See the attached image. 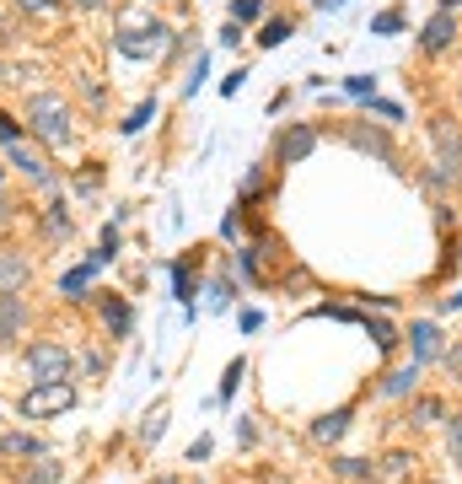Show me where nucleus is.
Listing matches in <instances>:
<instances>
[{
    "instance_id": "1",
    "label": "nucleus",
    "mask_w": 462,
    "mask_h": 484,
    "mask_svg": "<svg viewBox=\"0 0 462 484\" xmlns=\"http://www.w3.org/2000/svg\"><path fill=\"white\" fill-rule=\"evenodd\" d=\"M113 48L129 54V59H161V54H172V27H161V22L129 11V16H118V27H113Z\"/></svg>"
},
{
    "instance_id": "2",
    "label": "nucleus",
    "mask_w": 462,
    "mask_h": 484,
    "mask_svg": "<svg viewBox=\"0 0 462 484\" xmlns=\"http://www.w3.org/2000/svg\"><path fill=\"white\" fill-rule=\"evenodd\" d=\"M27 129H32L43 145H70V135H75V108H70V97H59V92H32V97H27Z\"/></svg>"
},
{
    "instance_id": "3",
    "label": "nucleus",
    "mask_w": 462,
    "mask_h": 484,
    "mask_svg": "<svg viewBox=\"0 0 462 484\" xmlns=\"http://www.w3.org/2000/svg\"><path fill=\"white\" fill-rule=\"evenodd\" d=\"M27 377L32 383H70V372H75V361H70V350L65 345H54V339H38V345H27Z\"/></svg>"
},
{
    "instance_id": "4",
    "label": "nucleus",
    "mask_w": 462,
    "mask_h": 484,
    "mask_svg": "<svg viewBox=\"0 0 462 484\" xmlns=\"http://www.w3.org/2000/svg\"><path fill=\"white\" fill-rule=\"evenodd\" d=\"M70 404H75V388H70V383H32V388L16 399V415H22V420H48V415L70 409Z\"/></svg>"
},
{
    "instance_id": "5",
    "label": "nucleus",
    "mask_w": 462,
    "mask_h": 484,
    "mask_svg": "<svg viewBox=\"0 0 462 484\" xmlns=\"http://www.w3.org/2000/svg\"><path fill=\"white\" fill-rule=\"evenodd\" d=\"M312 145H318V129H312V124H291V129L280 135L275 156H280L285 167H296V162H307V156H312Z\"/></svg>"
},
{
    "instance_id": "6",
    "label": "nucleus",
    "mask_w": 462,
    "mask_h": 484,
    "mask_svg": "<svg viewBox=\"0 0 462 484\" xmlns=\"http://www.w3.org/2000/svg\"><path fill=\"white\" fill-rule=\"evenodd\" d=\"M11 151V162L27 172V183H38V189H54V172H48V162H43V151H32L27 140H16V145H5Z\"/></svg>"
},
{
    "instance_id": "7",
    "label": "nucleus",
    "mask_w": 462,
    "mask_h": 484,
    "mask_svg": "<svg viewBox=\"0 0 462 484\" xmlns=\"http://www.w3.org/2000/svg\"><path fill=\"white\" fill-rule=\"evenodd\" d=\"M27 318H32L27 296H0V345H16L22 329H27Z\"/></svg>"
},
{
    "instance_id": "8",
    "label": "nucleus",
    "mask_w": 462,
    "mask_h": 484,
    "mask_svg": "<svg viewBox=\"0 0 462 484\" xmlns=\"http://www.w3.org/2000/svg\"><path fill=\"white\" fill-rule=\"evenodd\" d=\"M0 458H11V463H38V458H43V442H38L32 431H5V436H0Z\"/></svg>"
},
{
    "instance_id": "9",
    "label": "nucleus",
    "mask_w": 462,
    "mask_h": 484,
    "mask_svg": "<svg viewBox=\"0 0 462 484\" xmlns=\"http://www.w3.org/2000/svg\"><path fill=\"white\" fill-rule=\"evenodd\" d=\"M27 280H32V264H27V253H0V296H16Z\"/></svg>"
},
{
    "instance_id": "10",
    "label": "nucleus",
    "mask_w": 462,
    "mask_h": 484,
    "mask_svg": "<svg viewBox=\"0 0 462 484\" xmlns=\"http://www.w3.org/2000/svg\"><path fill=\"white\" fill-rule=\"evenodd\" d=\"M452 38H458V16H452V11H436V16L425 22V38H420V43H425L431 54H441V48H452Z\"/></svg>"
},
{
    "instance_id": "11",
    "label": "nucleus",
    "mask_w": 462,
    "mask_h": 484,
    "mask_svg": "<svg viewBox=\"0 0 462 484\" xmlns=\"http://www.w3.org/2000/svg\"><path fill=\"white\" fill-rule=\"evenodd\" d=\"M431 135H436V151H441V162L447 167H462V129L452 119H436L431 124Z\"/></svg>"
},
{
    "instance_id": "12",
    "label": "nucleus",
    "mask_w": 462,
    "mask_h": 484,
    "mask_svg": "<svg viewBox=\"0 0 462 484\" xmlns=\"http://www.w3.org/2000/svg\"><path fill=\"white\" fill-rule=\"evenodd\" d=\"M350 145H355V151H371V156H382V162H393V140H388V129L350 124Z\"/></svg>"
},
{
    "instance_id": "13",
    "label": "nucleus",
    "mask_w": 462,
    "mask_h": 484,
    "mask_svg": "<svg viewBox=\"0 0 462 484\" xmlns=\"http://www.w3.org/2000/svg\"><path fill=\"white\" fill-rule=\"evenodd\" d=\"M102 323H108V334H113V339H124V334L135 329L129 302H124V296H102Z\"/></svg>"
},
{
    "instance_id": "14",
    "label": "nucleus",
    "mask_w": 462,
    "mask_h": 484,
    "mask_svg": "<svg viewBox=\"0 0 462 484\" xmlns=\"http://www.w3.org/2000/svg\"><path fill=\"white\" fill-rule=\"evenodd\" d=\"M409 345H414V361H420V366L436 361V356H441V334H436V323H414Z\"/></svg>"
},
{
    "instance_id": "15",
    "label": "nucleus",
    "mask_w": 462,
    "mask_h": 484,
    "mask_svg": "<svg viewBox=\"0 0 462 484\" xmlns=\"http://www.w3.org/2000/svg\"><path fill=\"white\" fill-rule=\"evenodd\" d=\"M420 372H425L420 361H409V366H398V372H393V377L382 383V393H388V399H409V393H414V383H420Z\"/></svg>"
},
{
    "instance_id": "16",
    "label": "nucleus",
    "mask_w": 462,
    "mask_h": 484,
    "mask_svg": "<svg viewBox=\"0 0 462 484\" xmlns=\"http://www.w3.org/2000/svg\"><path fill=\"white\" fill-rule=\"evenodd\" d=\"M16 484H59V463H54V458H38L32 469L22 463V469H16Z\"/></svg>"
},
{
    "instance_id": "17",
    "label": "nucleus",
    "mask_w": 462,
    "mask_h": 484,
    "mask_svg": "<svg viewBox=\"0 0 462 484\" xmlns=\"http://www.w3.org/2000/svg\"><path fill=\"white\" fill-rule=\"evenodd\" d=\"M344 431H350V409H334V415H323V420L312 426V436H318V442H339Z\"/></svg>"
},
{
    "instance_id": "18",
    "label": "nucleus",
    "mask_w": 462,
    "mask_h": 484,
    "mask_svg": "<svg viewBox=\"0 0 462 484\" xmlns=\"http://www.w3.org/2000/svg\"><path fill=\"white\" fill-rule=\"evenodd\" d=\"M92 275H97V269H92V264H81V269H70V275L59 280V291H65L70 302H81V291H86V280H92Z\"/></svg>"
},
{
    "instance_id": "19",
    "label": "nucleus",
    "mask_w": 462,
    "mask_h": 484,
    "mask_svg": "<svg viewBox=\"0 0 462 484\" xmlns=\"http://www.w3.org/2000/svg\"><path fill=\"white\" fill-rule=\"evenodd\" d=\"M151 113H156V102H151V97H145V102H140V108H135V113H129V119H124V124H118V129H124V135H140V129H145V124H151Z\"/></svg>"
},
{
    "instance_id": "20",
    "label": "nucleus",
    "mask_w": 462,
    "mask_h": 484,
    "mask_svg": "<svg viewBox=\"0 0 462 484\" xmlns=\"http://www.w3.org/2000/svg\"><path fill=\"white\" fill-rule=\"evenodd\" d=\"M43 226H48V237H65L75 221H70V210L65 205H48V216H43Z\"/></svg>"
},
{
    "instance_id": "21",
    "label": "nucleus",
    "mask_w": 462,
    "mask_h": 484,
    "mask_svg": "<svg viewBox=\"0 0 462 484\" xmlns=\"http://www.w3.org/2000/svg\"><path fill=\"white\" fill-rule=\"evenodd\" d=\"M441 415H447V409H441V399H420V404H414V420H420V426H436Z\"/></svg>"
},
{
    "instance_id": "22",
    "label": "nucleus",
    "mask_w": 462,
    "mask_h": 484,
    "mask_svg": "<svg viewBox=\"0 0 462 484\" xmlns=\"http://www.w3.org/2000/svg\"><path fill=\"white\" fill-rule=\"evenodd\" d=\"M161 426H167V404H156V409L145 415V431H140V442H156V436H161Z\"/></svg>"
},
{
    "instance_id": "23",
    "label": "nucleus",
    "mask_w": 462,
    "mask_h": 484,
    "mask_svg": "<svg viewBox=\"0 0 462 484\" xmlns=\"http://www.w3.org/2000/svg\"><path fill=\"white\" fill-rule=\"evenodd\" d=\"M291 32H296L291 22H264V38H258V43H269V48H275V43H285Z\"/></svg>"
},
{
    "instance_id": "24",
    "label": "nucleus",
    "mask_w": 462,
    "mask_h": 484,
    "mask_svg": "<svg viewBox=\"0 0 462 484\" xmlns=\"http://www.w3.org/2000/svg\"><path fill=\"white\" fill-rule=\"evenodd\" d=\"M231 16L237 22H258L264 16V0H231Z\"/></svg>"
},
{
    "instance_id": "25",
    "label": "nucleus",
    "mask_w": 462,
    "mask_h": 484,
    "mask_svg": "<svg viewBox=\"0 0 462 484\" xmlns=\"http://www.w3.org/2000/svg\"><path fill=\"white\" fill-rule=\"evenodd\" d=\"M172 286H178V296H183V302L194 296V275H188V264H178V269H172Z\"/></svg>"
},
{
    "instance_id": "26",
    "label": "nucleus",
    "mask_w": 462,
    "mask_h": 484,
    "mask_svg": "<svg viewBox=\"0 0 462 484\" xmlns=\"http://www.w3.org/2000/svg\"><path fill=\"white\" fill-rule=\"evenodd\" d=\"M371 339H377V350H398V334L388 323H371Z\"/></svg>"
},
{
    "instance_id": "27",
    "label": "nucleus",
    "mask_w": 462,
    "mask_h": 484,
    "mask_svg": "<svg viewBox=\"0 0 462 484\" xmlns=\"http://www.w3.org/2000/svg\"><path fill=\"white\" fill-rule=\"evenodd\" d=\"M16 140H22V124L11 113H0V145H16Z\"/></svg>"
},
{
    "instance_id": "28",
    "label": "nucleus",
    "mask_w": 462,
    "mask_h": 484,
    "mask_svg": "<svg viewBox=\"0 0 462 484\" xmlns=\"http://www.w3.org/2000/svg\"><path fill=\"white\" fill-rule=\"evenodd\" d=\"M371 27H377V32H398V27H404V11H382Z\"/></svg>"
},
{
    "instance_id": "29",
    "label": "nucleus",
    "mask_w": 462,
    "mask_h": 484,
    "mask_svg": "<svg viewBox=\"0 0 462 484\" xmlns=\"http://www.w3.org/2000/svg\"><path fill=\"white\" fill-rule=\"evenodd\" d=\"M388 474L404 480V474H409V453H388Z\"/></svg>"
},
{
    "instance_id": "30",
    "label": "nucleus",
    "mask_w": 462,
    "mask_h": 484,
    "mask_svg": "<svg viewBox=\"0 0 462 484\" xmlns=\"http://www.w3.org/2000/svg\"><path fill=\"white\" fill-rule=\"evenodd\" d=\"M366 474H371V469H366V463H355V458H344V463H339V480H366Z\"/></svg>"
},
{
    "instance_id": "31",
    "label": "nucleus",
    "mask_w": 462,
    "mask_h": 484,
    "mask_svg": "<svg viewBox=\"0 0 462 484\" xmlns=\"http://www.w3.org/2000/svg\"><path fill=\"white\" fill-rule=\"evenodd\" d=\"M237 383H242V361H231V366H226V383H221V393L231 399V388H237Z\"/></svg>"
},
{
    "instance_id": "32",
    "label": "nucleus",
    "mask_w": 462,
    "mask_h": 484,
    "mask_svg": "<svg viewBox=\"0 0 462 484\" xmlns=\"http://www.w3.org/2000/svg\"><path fill=\"white\" fill-rule=\"evenodd\" d=\"M350 97H371V75H350Z\"/></svg>"
},
{
    "instance_id": "33",
    "label": "nucleus",
    "mask_w": 462,
    "mask_h": 484,
    "mask_svg": "<svg viewBox=\"0 0 462 484\" xmlns=\"http://www.w3.org/2000/svg\"><path fill=\"white\" fill-rule=\"evenodd\" d=\"M16 5H22V11H32V16H38V11H54V5H59V0H16Z\"/></svg>"
},
{
    "instance_id": "34",
    "label": "nucleus",
    "mask_w": 462,
    "mask_h": 484,
    "mask_svg": "<svg viewBox=\"0 0 462 484\" xmlns=\"http://www.w3.org/2000/svg\"><path fill=\"white\" fill-rule=\"evenodd\" d=\"M452 458H458V463H462V415H458V420H452Z\"/></svg>"
},
{
    "instance_id": "35",
    "label": "nucleus",
    "mask_w": 462,
    "mask_h": 484,
    "mask_svg": "<svg viewBox=\"0 0 462 484\" xmlns=\"http://www.w3.org/2000/svg\"><path fill=\"white\" fill-rule=\"evenodd\" d=\"M447 366H452V372H462V345H458V350H447Z\"/></svg>"
},
{
    "instance_id": "36",
    "label": "nucleus",
    "mask_w": 462,
    "mask_h": 484,
    "mask_svg": "<svg viewBox=\"0 0 462 484\" xmlns=\"http://www.w3.org/2000/svg\"><path fill=\"white\" fill-rule=\"evenodd\" d=\"M70 5H81V11H102L108 0H70Z\"/></svg>"
},
{
    "instance_id": "37",
    "label": "nucleus",
    "mask_w": 462,
    "mask_h": 484,
    "mask_svg": "<svg viewBox=\"0 0 462 484\" xmlns=\"http://www.w3.org/2000/svg\"><path fill=\"white\" fill-rule=\"evenodd\" d=\"M447 307H462V291H458V296H447Z\"/></svg>"
},
{
    "instance_id": "38",
    "label": "nucleus",
    "mask_w": 462,
    "mask_h": 484,
    "mask_svg": "<svg viewBox=\"0 0 462 484\" xmlns=\"http://www.w3.org/2000/svg\"><path fill=\"white\" fill-rule=\"evenodd\" d=\"M156 484H183V480H156Z\"/></svg>"
},
{
    "instance_id": "39",
    "label": "nucleus",
    "mask_w": 462,
    "mask_h": 484,
    "mask_svg": "<svg viewBox=\"0 0 462 484\" xmlns=\"http://www.w3.org/2000/svg\"><path fill=\"white\" fill-rule=\"evenodd\" d=\"M323 5H344V0H323Z\"/></svg>"
},
{
    "instance_id": "40",
    "label": "nucleus",
    "mask_w": 462,
    "mask_h": 484,
    "mask_svg": "<svg viewBox=\"0 0 462 484\" xmlns=\"http://www.w3.org/2000/svg\"><path fill=\"white\" fill-rule=\"evenodd\" d=\"M452 5H462V0H447V11H452Z\"/></svg>"
},
{
    "instance_id": "41",
    "label": "nucleus",
    "mask_w": 462,
    "mask_h": 484,
    "mask_svg": "<svg viewBox=\"0 0 462 484\" xmlns=\"http://www.w3.org/2000/svg\"><path fill=\"white\" fill-rule=\"evenodd\" d=\"M0 178H5V172H0Z\"/></svg>"
},
{
    "instance_id": "42",
    "label": "nucleus",
    "mask_w": 462,
    "mask_h": 484,
    "mask_svg": "<svg viewBox=\"0 0 462 484\" xmlns=\"http://www.w3.org/2000/svg\"><path fill=\"white\" fill-rule=\"evenodd\" d=\"M0 210H5V205H0Z\"/></svg>"
}]
</instances>
